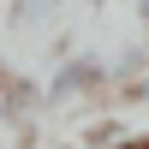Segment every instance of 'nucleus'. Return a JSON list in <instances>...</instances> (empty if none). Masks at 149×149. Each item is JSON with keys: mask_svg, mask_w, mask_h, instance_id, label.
I'll return each mask as SVG.
<instances>
[{"mask_svg": "<svg viewBox=\"0 0 149 149\" xmlns=\"http://www.w3.org/2000/svg\"><path fill=\"white\" fill-rule=\"evenodd\" d=\"M137 12H143V24H149V0H137Z\"/></svg>", "mask_w": 149, "mask_h": 149, "instance_id": "nucleus-3", "label": "nucleus"}, {"mask_svg": "<svg viewBox=\"0 0 149 149\" xmlns=\"http://www.w3.org/2000/svg\"><path fill=\"white\" fill-rule=\"evenodd\" d=\"M137 149H149V143H137Z\"/></svg>", "mask_w": 149, "mask_h": 149, "instance_id": "nucleus-4", "label": "nucleus"}, {"mask_svg": "<svg viewBox=\"0 0 149 149\" xmlns=\"http://www.w3.org/2000/svg\"><path fill=\"white\" fill-rule=\"evenodd\" d=\"M30 6H48V0H18V12H30Z\"/></svg>", "mask_w": 149, "mask_h": 149, "instance_id": "nucleus-2", "label": "nucleus"}, {"mask_svg": "<svg viewBox=\"0 0 149 149\" xmlns=\"http://www.w3.org/2000/svg\"><path fill=\"white\" fill-rule=\"evenodd\" d=\"M90 78H95V60H72V66L54 78V95H72L78 84H90Z\"/></svg>", "mask_w": 149, "mask_h": 149, "instance_id": "nucleus-1", "label": "nucleus"}]
</instances>
